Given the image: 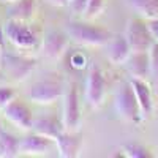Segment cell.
<instances>
[{"label": "cell", "mask_w": 158, "mask_h": 158, "mask_svg": "<svg viewBox=\"0 0 158 158\" xmlns=\"http://www.w3.org/2000/svg\"><path fill=\"white\" fill-rule=\"evenodd\" d=\"M67 32L79 44L94 46V48L95 46H106L108 41L112 38V33L108 29L97 27V25H89V24H84V22L68 24Z\"/></svg>", "instance_id": "1"}, {"label": "cell", "mask_w": 158, "mask_h": 158, "mask_svg": "<svg viewBox=\"0 0 158 158\" xmlns=\"http://www.w3.org/2000/svg\"><path fill=\"white\" fill-rule=\"evenodd\" d=\"M115 109H117V114L120 115V118H123L125 122L136 123L142 118L136 95L130 82H125L118 87L115 94Z\"/></svg>", "instance_id": "2"}, {"label": "cell", "mask_w": 158, "mask_h": 158, "mask_svg": "<svg viewBox=\"0 0 158 158\" xmlns=\"http://www.w3.org/2000/svg\"><path fill=\"white\" fill-rule=\"evenodd\" d=\"M125 38L130 44L131 52H149L155 43L153 35L146 22L141 19H130L127 24Z\"/></svg>", "instance_id": "3"}, {"label": "cell", "mask_w": 158, "mask_h": 158, "mask_svg": "<svg viewBox=\"0 0 158 158\" xmlns=\"http://www.w3.org/2000/svg\"><path fill=\"white\" fill-rule=\"evenodd\" d=\"M0 63H2V68L8 76H11L15 81H22L33 71L36 62L33 59L10 54V52H5L3 49L0 51Z\"/></svg>", "instance_id": "4"}, {"label": "cell", "mask_w": 158, "mask_h": 158, "mask_svg": "<svg viewBox=\"0 0 158 158\" xmlns=\"http://www.w3.org/2000/svg\"><path fill=\"white\" fill-rule=\"evenodd\" d=\"M5 38L19 49H33L36 46V33L25 22L10 19L5 27Z\"/></svg>", "instance_id": "5"}, {"label": "cell", "mask_w": 158, "mask_h": 158, "mask_svg": "<svg viewBox=\"0 0 158 158\" xmlns=\"http://www.w3.org/2000/svg\"><path fill=\"white\" fill-rule=\"evenodd\" d=\"M81 122V106H79V95L76 84H70L65 92L63 101V130L76 131Z\"/></svg>", "instance_id": "6"}, {"label": "cell", "mask_w": 158, "mask_h": 158, "mask_svg": "<svg viewBox=\"0 0 158 158\" xmlns=\"http://www.w3.org/2000/svg\"><path fill=\"white\" fill-rule=\"evenodd\" d=\"M104 89H106V81L101 73V70L95 65H92L87 76V84H85V100L90 108H100L103 98H104Z\"/></svg>", "instance_id": "7"}, {"label": "cell", "mask_w": 158, "mask_h": 158, "mask_svg": "<svg viewBox=\"0 0 158 158\" xmlns=\"http://www.w3.org/2000/svg\"><path fill=\"white\" fill-rule=\"evenodd\" d=\"M30 100L38 104H51L62 97V84L56 79H43L32 85Z\"/></svg>", "instance_id": "8"}, {"label": "cell", "mask_w": 158, "mask_h": 158, "mask_svg": "<svg viewBox=\"0 0 158 158\" xmlns=\"http://www.w3.org/2000/svg\"><path fill=\"white\" fill-rule=\"evenodd\" d=\"M3 114L8 120L18 127L19 130H32L33 127V115H32V111L25 106L22 101H18V100H11L6 106L3 108Z\"/></svg>", "instance_id": "9"}, {"label": "cell", "mask_w": 158, "mask_h": 158, "mask_svg": "<svg viewBox=\"0 0 158 158\" xmlns=\"http://www.w3.org/2000/svg\"><path fill=\"white\" fill-rule=\"evenodd\" d=\"M68 49V36L57 30H49L43 40V54L51 60H59Z\"/></svg>", "instance_id": "10"}, {"label": "cell", "mask_w": 158, "mask_h": 158, "mask_svg": "<svg viewBox=\"0 0 158 158\" xmlns=\"http://www.w3.org/2000/svg\"><path fill=\"white\" fill-rule=\"evenodd\" d=\"M54 142L57 144V150L59 155L63 158H74L79 153V149H81V135L77 131H68L63 130L57 135V138L54 139Z\"/></svg>", "instance_id": "11"}, {"label": "cell", "mask_w": 158, "mask_h": 158, "mask_svg": "<svg viewBox=\"0 0 158 158\" xmlns=\"http://www.w3.org/2000/svg\"><path fill=\"white\" fill-rule=\"evenodd\" d=\"M130 84L133 87V92L136 95L139 111H141V117L142 118L149 117L152 114V92H150L149 85L146 84L144 79H136V77H131Z\"/></svg>", "instance_id": "12"}, {"label": "cell", "mask_w": 158, "mask_h": 158, "mask_svg": "<svg viewBox=\"0 0 158 158\" xmlns=\"http://www.w3.org/2000/svg\"><path fill=\"white\" fill-rule=\"evenodd\" d=\"M127 70L131 77L144 79L150 74V65H149V52H131L127 59Z\"/></svg>", "instance_id": "13"}, {"label": "cell", "mask_w": 158, "mask_h": 158, "mask_svg": "<svg viewBox=\"0 0 158 158\" xmlns=\"http://www.w3.org/2000/svg\"><path fill=\"white\" fill-rule=\"evenodd\" d=\"M106 46H108V59L115 65L125 63L127 59L131 54V49H130V44L127 41L125 35L123 36L122 35L120 36H112Z\"/></svg>", "instance_id": "14"}, {"label": "cell", "mask_w": 158, "mask_h": 158, "mask_svg": "<svg viewBox=\"0 0 158 158\" xmlns=\"http://www.w3.org/2000/svg\"><path fill=\"white\" fill-rule=\"evenodd\" d=\"M51 142H52V139L35 133V135H30V136H25L21 141L19 152L24 153V155H43L49 150Z\"/></svg>", "instance_id": "15"}, {"label": "cell", "mask_w": 158, "mask_h": 158, "mask_svg": "<svg viewBox=\"0 0 158 158\" xmlns=\"http://www.w3.org/2000/svg\"><path fill=\"white\" fill-rule=\"evenodd\" d=\"M35 11V0H16L11 2V6L8 8V16L10 19L27 22L32 19Z\"/></svg>", "instance_id": "16"}, {"label": "cell", "mask_w": 158, "mask_h": 158, "mask_svg": "<svg viewBox=\"0 0 158 158\" xmlns=\"http://www.w3.org/2000/svg\"><path fill=\"white\" fill-rule=\"evenodd\" d=\"M35 133L36 135H41L44 138H49L54 141L57 138V135L62 131V127H60V122L54 117H41V118H36L33 120V127Z\"/></svg>", "instance_id": "17"}, {"label": "cell", "mask_w": 158, "mask_h": 158, "mask_svg": "<svg viewBox=\"0 0 158 158\" xmlns=\"http://www.w3.org/2000/svg\"><path fill=\"white\" fill-rule=\"evenodd\" d=\"M21 139L13 136L6 131H0V156L2 158H15L19 155Z\"/></svg>", "instance_id": "18"}, {"label": "cell", "mask_w": 158, "mask_h": 158, "mask_svg": "<svg viewBox=\"0 0 158 158\" xmlns=\"http://www.w3.org/2000/svg\"><path fill=\"white\" fill-rule=\"evenodd\" d=\"M128 3L146 19H156L158 16V0H128Z\"/></svg>", "instance_id": "19"}, {"label": "cell", "mask_w": 158, "mask_h": 158, "mask_svg": "<svg viewBox=\"0 0 158 158\" xmlns=\"http://www.w3.org/2000/svg\"><path fill=\"white\" fill-rule=\"evenodd\" d=\"M149 65H150V74L152 76V81L155 89L158 90V43L155 41L149 51Z\"/></svg>", "instance_id": "20"}, {"label": "cell", "mask_w": 158, "mask_h": 158, "mask_svg": "<svg viewBox=\"0 0 158 158\" xmlns=\"http://www.w3.org/2000/svg\"><path fill=\"white\" fill-rule=\"evenodd\" d=\"M123 152L130 158H147V156H150V153L146 147H142L141 144H135V142L127 144L123 147Z\"/></svg>", "instance_id": "21"}, {"label": "cell", "mask_w": 158, "mask_h": 158, "mask_svg": "<svg viewBox=\"0 0 158 158\" xmlns=\"http://www.w3.org/2000/svg\"><path fill=\"white\" fill-rule=\"evenodd\" d=\"M103 8H104V0H89L84 15L87 19H95L98 15H101Z\"/></svg>", "instance_id": "22"}, {"label": "cell", "mask_w": 158, "mask_h": 158, "mask_svg": "<svg viewBox=\"0 0 158 158\" xmlns=\"http://www.w3.org/2000/svg\"><path fill=\"white\" fill-rule=\"evenodd\" d=\"M11 100H15V90L11 87H0V109H3Z\"/></svg>", "instance_id": "23"}, {"label": "cell", "mask_w": 158, "mask_h": 158, "mask_svg": "<svg viewBox=\"0 0 158 158\" xmlns=\"http://www.w3.org/2000/svg\"><path fill=\"white\" fill-rule=\"evenodd\" d=\"M87 2L89 0H71V11L76 13V15H84V11L87 8Z\"/></svg>", "instance_id": "24"}, {"label": "cell", "mask_w": 158, "mask_h": 158, "mask_svg": "<svg viewBox=\"0 0 158 158\" xmlns=\"http://www.w3.org/2000/svg\"><path fill=\"white\" fill-rule=\"evenodd\" d=\"M147 25H149V29L153 35V40L158 43V19H150V22Z\"/></svg>", "instance_id": "25"}, {"label": "cell", "mask_w": 158, "mask_h": 158, "mask_svg": "<svg viewBox=\"0 0 158 158\" xmlns=\"http://www.w3.org/2000/svg\"><path fill=\"white\" fill-rule=\"evenodd\" d=\"M46 2L54 6H67V5H70L71 0H46Z\"/></svg>", "instance_id": "26"}, {"label": "cell", "mask_w": 158, "mask_h": 158, "mask_svg": "<svg viewBox=\"0 0 158 158\" xmlns=\"http://www.w3.org/2000/svg\"><path fill=\"white\" fill-rule=\"evenodd\" d=\"M5 49V30L0 27V51Z\"/></svg>", "instance_id": "27"}, {"label": "cell", "mask_w": 158, "mask_h": 158, "mask_svg": "<svg viewBox=\"0 0 158 158\" xmlns=\"http://www.w3.org/2000/svg\"><path fill=\"white\" fill-rule=\"evenodd\" d=\"M6 2H10V3H11V2H16V0H6Z\"/></svg>", "instance_id": "28"}, {"label": "cell", "mask_w": 158, "mask_h": 158, "mask_svg": "<svg viewBox=\"0 0 158 158\" xmlns=\"http://www.w3.org/2000/svg\"><path fill=\"white\" fill-rule=\"evenodd\" d=\"M0 131H2V125H0Z\"/></svg>", "instance_id": "29"}]
</instances>
